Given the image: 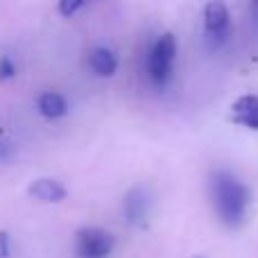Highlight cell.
<instances>
[{
	"label": "cell",
	"mask_w": 258,
	"mask_h": 258,
	"mask_svg": "<svg viewBox=\"0 0 258 258\" xmlns=\"http://www.w3.org/2000/svg\"><path fill=\"white\" fill-rule=\"evenodd\" d=\"M209 192L213 209L218 213V220L227 229H238L245 224L247 211H249V188L236 179L231 172L215 170L209 179Z\"/></svg>",
	"instance_id": "cell-1"
},
{
	"label": "cell",
	"mask_w": 258,
	"mask_h": 258,
	"mask_svg": "<svg viewBox=\"0 0 258 258\" xmlns=\"http://www.w3.org/2000/svg\"><path fill=\"white\" fill-rule=\"evenodd\" d=\"M174 59H177V39L172 34H161L147 57V75L156 86H165L170 82Z\"/></svg>",
	"instance_id": "cell-2"
},
{
	"label": "cell",
	"mask_w": 258,
	"mask_h": 258,
	"mask_svg": "<svg viewBox=\"0 0 258 258\" xmlns=\"http://www.w3.org/2000/svg\"><path fill=\"white\" fill-rule=\"evenodd\" d=\"M116 247V238L100 227H84L75 236V251L80 258H107Z\"/></svg>",
	"instance_id": "cell-3"
},
{
	"label": "cell",
	"mask_w": 258,
	"mask_h": 258,
	"mask_svg": "<svg viewBox=\"0 0 258 258\" xmlns=\"http://www.w3.org/2000/svg\"><path fill=\"white\" fill-rule=\"evenodd\" d=\"M231 34V14L222 0H211L204 7V36L209 43L222 45Z\"/></svg>",
	"instance_id": "cell-4"
},
{
	"label": "cell",
	"mask_w": 258,
	"mask_h": 258,
	"mask_svg": "<svg viewBox=\"0 0 258 258\" xmlns=\"http://www.w3.org/2000/svg\"><path fill=\"white\" fill-rule=\"evenodd\" d=\"M152 209V192L145 183H136L125 195V218L134 227H145Z\"/></svg>",
	"instance_id": "cell-5"
},
{
	"label": "cell",
	"mask_w": 258,
	"mask_h": 258,
	"mask_svg": "<svg viewBox=\"0 0 258 258\" xmlns=\"http://www.w3.org/2000/svg\"><path fill=\"white\" fill-rule=\"evenodd\" d=\"M27 195L39 202H45V204H59L68 197V190L57 179H34L27 186Z\"/></svg>",
	"instance_id": "cell-6"
},
{
	"label": "cell",
	"mask_w": 258,
	"mask_h": 258,
	"mask_svg": "<svg viewBox=\"0 0 258 258\" xmlns=\"http://www.w3.org/2000/svg\"><path fill=\"white\" fill-rule=\"evenodd\" d=\"M231 120L258 132V95H242L231 104Z\"/></svg>",
	"instance_id": "cell-7"
},
{
	"label": "cell",
	"mask_w": 258,
	"mask_h": 258,
	"mask_svg": "<svg viewBox=\"0 0 258 258\" xmlns=\"http://www.w3.org/2000/svg\"><path fill=\"white\" fill-rule=\"evenodd\" d=\"M89 68L100 77H111L118 71V57L109 48H95L89 54Z\"/></svg>",
	"instance_id": "cell-8"
},
{
	"label": "cell",
	"mask_w": 258,
	"mask_h": 258,
	"mask_svg": "<svg viewBox=\"0 0 258 258\" xmlns=\"http://www.w3.org/2000/svg\"><path fill=\"white\" fill-rule=\"evenodd\" d=\"M36 107H39V113L43 118H50V120H57V118H63L68 113V102L66 98H63L61 93H52V91H48V93H41L39 102H36Z\"/></svg>",
	"instance_id": "cell-9"
},
{
	"label": "cell",
	"mask_w": 258,
	"mask_h": 258,
	"mask_svg": "<svg viewBox=\"0 0 258 258\" xmlns=\"http://www.w3.org/2000/svg\"><path fill=\"white\" fill-rule=\"evenodd\" d=\"M82 7H84V0H59V14L66 18L75 16Z\"/></svg>",
	"instance_id": "cell-10"
},
{
	"label": "cell",
	"mask_w": 258,
	"mask_h": 258,
	"mask_svg": "<svg viewBox=\"0 0 258 258\" xmlns=\"http://www.w3.org/2000/svg\"><path fill=\"white\" fill-rule=\"evenodd\" d=\"M16 75V63L12 61V57H0V82L5 80H12V77Z\"/></svg>",
	"instance_id": "cell-11"
},
{
	"label": "cell",
	"mask_w": 258,
	"mask_h": 258,
	"mask_svg": "<svg viewBox=\"0 0 258 258\" xmlns=\"http://www.w3.org/2000/svg\"><path fill=\"white\" fill-rule=\"evenodd\" d=\"M9 256V236L5 231H0V258Z\"/></svg>",
	"instance_id": "cell-12"
},
{
	"label": "cell",
	"mask_w": 258,
	"mask_h": 258,
	"mask_svg": "<svg viewBox=\"0 0 258 258\" xmlns=\"http://www.w3.org/2000/svg\"><path fill=\"white\" fill-rule=\"evenodd\" d=\"M251 16H254V21L258 23V0H251Z\"/></svg>",
	"instance_id": "cell-13"
}]
</instances>
